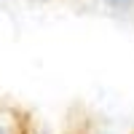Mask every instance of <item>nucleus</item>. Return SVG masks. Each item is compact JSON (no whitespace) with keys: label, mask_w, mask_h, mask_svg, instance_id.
<instances>
[{"label":"nucleus","mask_w":134,"mask_h":134,"mask_svg":"<svg viewBox=\"0 0 134 134\" xmlns=\"http://www.w3.org/2000/svg\"><path fill=\"white\" fill-rule=\"evenodd\" d=\"M0 134H24L21 118L14 110H0Z\"/></svg>","instance_id":"obj_1"},{"label":"nucleus","mask_w":134,"mask_h":134,"mask_svg":"<svg viewBox=\"0 0 134 134\" xmlns=\"http://www.w3.org/2000/svg\"><path fill=\"white\" fill-rule=\"evenodd\" d=\"M105 5H110V8H126V5H131L134 0H102Z\"/></svg>","instance_id":"obj_2"}]
</instances>
